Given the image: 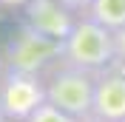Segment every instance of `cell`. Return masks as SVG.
<instances>
[{
	"label": "cell",
	"instance_id": "obj_2",
	"mask_svg": "<svg viewBox=\"0 0 125 122\" xmlns=\"http://www.w3.org/2000/svg\"><path fill=\"white\" fill-rule=\"evenodd\" d=\"M62 60L71 65L88 71H102L117 60L114 51V31L105 29L102 23L91 20L88 14H83L74 23L71 34L62 40Z\"/></svg>",
	"mask_w": 125,
	"mask_h": 122
},
{
	"label": "cell",
	"instance_id": "obj_15",
	"mask_svg": "<svg viewBox=\"0 0 125 122\" xmlns=\"http://www.w3.org/2000/svg\"><path fill=\"white\" fill-rule=\"evenodd\" d=\"M122 122H125V119H122Z\"/></svg>",
	"mask_w": 125,
	"mask_h": 122
},
{
	"label": "cell",
	"instance_id": "obj_14",
	"mask_svg": "<svg viewBox=\"0 0 125 122\" xmlns=\"http://www.w3.org/2000/svg\"><path fill=\"white\" fill-rule=\"evenodd\" d=\"M6 3H17V0H6Z\"/></svg>",
	"mask_w": 125,
	"mask_h": 122
},
{
	"label": "cell",
	"instance_id": "obj_10",
	"mask_svg": "<svg viewBox=\"0 0 125 122\" xmlns=\"http://www.w3.org/2000/svg\"><path fill=\"white\" fill-rule=\"evenodd\" d=\"M60 3L68 9V11H83V14H85V11H88V6H91L94 0H60Z\"/></svg>",
	"mask_w": 125,
	"mask_h": 122
},
{
	"label": "cell",
	"instance_id": "obj_13",
	"mask_svg": "<svg viewBox=\"0 0 125 122\" xmlns=\"http://www.w3.org/2000/svg\"><path fill=\"white\" fill-rule=\"evenodd\" d=\"M6 119V111H3V102H0V122Z\"/></svg>",
	"mask_w": 125,
	"mask_h": 122
},
{
	"label": "cell",
	"instance_id": "obj_1",
	"mask_svg": "<svg viewBox=\"0 0 125 122\" xmlns=\"http://www.w3.org/2000/svg\"><path fill=\"white\" fill-rule=\"evenodd\" d=\"M97 74L100 71H88V68H80V65H71V62H65L60 57L43 74V80H46V99L51 105H57L60 111L83 119L94 108Z\"/></svg>",
	"mask_w": 125,
	"mask_h": 122
},
{
	"label": "cell",
	"instance_id": "obj_7",
	"mask_svg": "<svg viewBox=\"0 0 125 122\" xmlns=\"http://www.w3.org/2000/svg\"><path fill=\"white\" fill-rule=\"evenodd\" d=\"M85 14L97 23H102L105 29L119 31L125 29V0H94Z\"/></svg>",
	"mask_w": 125,
	"mask_h": 122
},
{
	"label": "cell",
	"instance_id": "obj_6",
	"mask_svg": "<svg viewBox=\"0 0 125 122\" xmlns=\"http://www.w3.org/2000/svg\"><path fill=\"white\" fill-rule=\"evenodd\" d=\"M26 23L62 43L71 34L77 20L68 14V9L60 0H29L26 3Z\"/></svg>",
	"mask_w": 125,
	"mask_h": 122
},
{
	"label": "cell",
	"instance_id": "obj_11",
	"mask_svg": "<svg viewBox=\"0 0 125 122\" xmlns=\"http://www.w3.org/2000/svg\"><path fill=\"white\" fill-rule=\"evenodd\" d=\"M80 122H105V119H100V116H94V114H88V116H83Z\"/></svg>",
	"mask_w": 125,
	"mask_h": 122
},
{
	"label": "cell",
	"instance_id": "obj_5",
	"mask_svg": "<svg viewBox=\"0 0 125 122\" xmlns=\"http://www.w3.org/2000/svg\"><path fill=\"white\" fill-rule=\"evenodd\" d=\"M94 116L105 122H122L125 119V65L111 62L108 68L97 74V91H94Z\"/></svg>",
	"mask_w": 125,
	"mask_h": 122
},
{
	"label": "cell",
	"instance_id": "obj_4",
	"mask_svg": "<svg viewBox=\"0 0 125 122\" xmlns=\"http://www.w3.org/2000/svg\"><path fill=\"white\" fill-rule=\"evenodd\" d=\"M0 102L6 111V119L26 122L43 102H46V80L40 74L9 71L0 77Z\"/></svg>",
	"mask_w": 125,
	"mask_h": 122
},
{
	"label": "cell",
	"instance_id": "obj_12",
	"mask_svg": "<svg viewBox=\"0 0 125 122\" xmlns=\"http://www.w3.org/2000/svg\"><path fill=\"white\" fill-rule=\"evenodd\" d=\"M3 68H6V60H3V54H0V77L6 74V71H3Z\"/></svg>",
	"mask_w": 125,
	"mask_h": 122
},
{
	"label": "cell",
	"instance_id": "obj_8",
	"mask_svg": "<svg viewBox=\"0 0 125 122\" xmlns=\"http://www.w3.org/2000/svg\"><path fill=\"white\" fill-rule=\"evenodd\" d=\"M26 122H80V119L71 116V114H65V111H60L57 105H51V102L46 99V102H43Z\"/></svg>",
	"mask_w": 125,
	"mask_h": 122
},
{
	"label": "cell",
	"instance_id": "obj_3",
	"mask_svg": "<svg viewBox=\"0 0 125 122\" xmlns=\"http://www.w3.org/2000/svg\"><path fill=\"white\" fill-rule=\"evenodd\" d=\"M62 57V43L48 37L34 26L23 20V26L9 37L3 60L9 71H23V74H46L51 65Z\"/></svg>",
	"mask_w": 125,
	"mask_h": 122
},
{
	"label": "cell",
	"instance_id": "obj_9",
	"mask_svg": "<svg viewBox=\"0 0 125 122\" xmlns=\"http://www.w3.org/2000/svg\"><path fill=\"white\" fill-rule=\"evenodd\" d=\"M114 51H117V62L125 65V29L114 31Z\"/></svg>",
	"mask_w": 125,
	"mask_h": 122
}]
</instances>
